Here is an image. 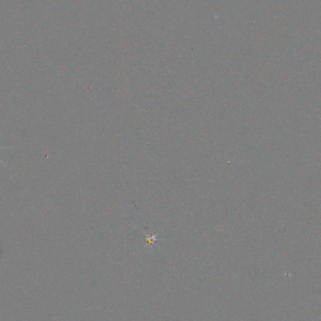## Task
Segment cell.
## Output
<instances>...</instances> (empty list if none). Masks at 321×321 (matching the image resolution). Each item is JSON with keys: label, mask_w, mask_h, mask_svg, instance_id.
<instances>
[{"label": "cell", "mask_w": 321, "mask_h": 321, "mask_svg": "<svg viewBox=\"0 0 321 321\" xmlns=\"http://www.w3.org/2000/svg\"><path fill=\"white\" fill-rule=\"evenodd\" d=\"M8 148H2V147H0V149H8ZM0 163L4 166V164H3V162L0 160Z\"/></svg>", "instance_id": "1"}]
</instances>
